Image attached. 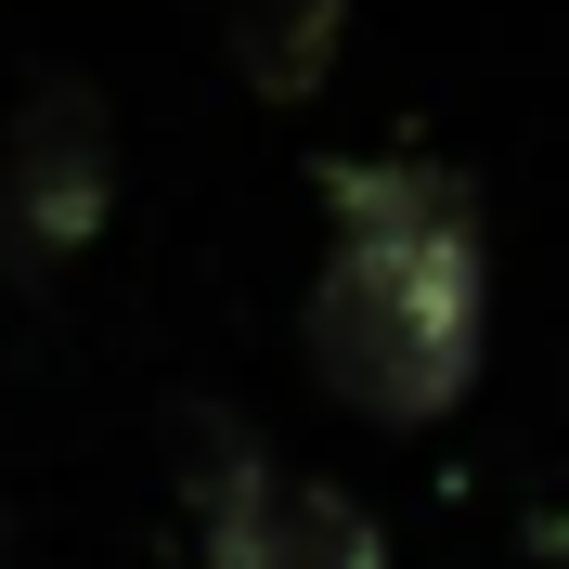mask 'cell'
<instances>
[{"mask_svg":"<svg viewBox=\"0 0 569 569\" xmlns=\"http://www.w3.org/2000/svg\"><path fill=\"white\" fill-rule=\"evenodd\" d=\"M298 337H311L323 401H350L362 427H440L479 389V337H492L479 181L440 156H337Z\"/></svg>","mask_w":569,"mask_h":569,"instance_id":"cell-1","label":"cell"},{"mask_svg":"<svg viewBox=\"0 0 569 569\" xmlns=\"http://www.w3.org/2000/svg\"><path fill=\"white\" fill-rule=\"evenodd\" d=\"M181 518L208 569H389V531L337 479H284L233 401L181 415Z\"/></svg>","mask_w":569,"mask_h":569,"instance_id":"cell-2","label":"cell"},{"mask_svg":"<svg viewBox=\"0 0 569 569\" xmlns=\"http://www.w3.org/2000/svg\"><path fill=\"white\" fill-rule=\"evenodd\" d=\"M117 220V104L91 91L78 66L27 78V104L0 130V272L13 284H52L104 247Z\"/></svg>","mask_w":569,"mask_h":569,"instance_id":"cell-3","label":"cell"},{"mask_svg":"<svg viewBox=\"0 0 569 569\" xmlns=\"http://www.w3.org/2000/svg\"><path fill=\"white\" fill-rule=\"evenodd\" d=\"M233 78L259 104H311L337 78V39H350V0H233Z\"/></svg>","mask_w":569,"mask_h":569,"instance_id":"cell-4","label":"cell"}]
</instances>
